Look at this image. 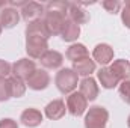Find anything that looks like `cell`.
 Returning a JSON list of instances; mask_svg holds the SVG:
<instances>
[{
  "instance_id": "484cf974",
  "label": "cell",
  "mask_w": 130,
  "mask_h": 128,
  "mask_svg": "<svg viewBox=\"0 0 130 128\" xmlns=\"http://www.w3.org/2000/svg\"><path fill=\"white\" fill-rule=\"evenodd\" d=\"M11 69H12L11 65L8 63L6 60H2L0 59V78H6L11 74Z\"/></svg>"
},
{
  "instance_id": "d6986e66",
  "label": "cell",
  "mask_w": 130,
  "mask_h": 128,
  "mask_svg": "<svg viewBox=\"0 0 130 128\" xmlns=\"http://www.w3.org/2000/svg\"><path fill=\"white\" fill-rule=\"evenodd\" d=\"M109 68L120 80H129L130 78V63L127 60H124V59L113 60V63Z\"/></svg>"
},
{
  "instance_id": "3957f363",
  "label": "cell",
  "mask_w": 130,
  "mask_h": 128,
  "mask_svg": "<svg viewBox=\"0 0 130 128\" xmlns=\"http://www.w3.org/2000/svg\"><path fill=\"white\" fill-rule=\"evenodd\" d=\"M65 12L61 11H52V9H45V14H44V23H45V27L50 33V36H56V35H61L62 32V27L65 24Z\"/></svg>"
},
{
  "instance_id": "7a4b0ae2",
  "label": "cell",
  "mask_w": 130,
  "mask_h": 128,
  "mask_svg": "<svg viewBox=\"0 0 130 128\" xmlns=\"http://www.w3.org/2000/svg\"><path fill=\"white\" fill-rule=\"evenodd\" d=\"M109 121V113L104 107L94 105L88 110L85 116V128H106Z\"/></svg>"
},
{
  "instance_id": "6da1fadb",
  "label": "cell",
  "mask_w": 130,
  "mask_h": 128,
  "mask_svg": "<svg viewBox=\"0 0 130 128\" xmlns=\"http://www.w3.org/2000/svg\"><path fill=\"white\" fill-rule=\"evenodd\" d=\"M55 83H56V88L59 89V92L71 94L77 88V74L71 68H62L56 74Z\"/></svg>"
},
{
  "instance_id": "603a6c76",
  "label": "cell",
  "mask_w": 130,
  "mask_h": 128,
  "mask_svg": "<svg viewBox=\"0 0 130 128\" xmlns=\"http://www.w3.org/2000/svg\"><path fill=\"white\" fill-rule=\"evenodd\" d=\"M9 98H12L9 80L8 78H0V101H8Z\"/></svg>"
},
{
  "instance_id": "f546056e",
  "label": "cell",
  "mask_w": 130,
  "mask_h": 128,
  "mask_svg": "<svg viewBox=\"0 0 130 128\" xmlns=\"http://www.w3.org/2000/svg\"><path fill=\"white\" fill-rule=\"evenodd\" d=\"M126 6H130V0H127V2H126Z\"/></svg>"
},
{
  "instance_id": "83f0119b",
  "label": "cell",
  "mask_w": 130,
  "mask_h": 128,
  "mask_svg": "<svg viewBox=\"0 0 130 128\" xmlns=\"http://www.w3.org/2000/svg\"><path fill=\"white\" fill-rule=\"evenodd\" d=\"M0 128H18V124L14 119L6 118V119H2L0 121Z\"/></svg>"
},
{
  "instance_id": "ffe728a7",
  "label": "cell",
  "mask_w": 130,
  "mask_h": 128,
  "mask_svg": "<svg viewBox=\"0 0 130 128\" xmlns=\"http://www.w3.org/2000/svg\"><path fill=\"white\" fill-rule=\"evenodd\" d=\"M79 35H80V26H77L71 20H65V24L62 27V32H61L62 39L67 42H73L79 38Z\"/></svg>"
},
{
  "instance_id": "e0dca14e",
  "label": "cell",
  "mask_w": 130,
  "mask_h": 128,
  "mask_svg": "<svg viewBox=\"0 0 130 128\" xmlns=\"http://www.w3.org/2000/svg\"><path fill=\"white\" fill-rule=\"evenodd\" d=\"M27 36H39V38H44V39H48L50 38V33L45 27V23L44 20H35L30 21L26 27V38Z\"/></svg>"
},
{
  "instance_id": "4dcf8cb0",
  "label": "cell",
  "mask_w": 130,
  "mask_h": 128,
  "mask_svg": "<svg viewBox=\"0 0 130 128\" xmlns=\"http://www.w3.org/2000/svg\"><path fill=\"white\" fill-rule=\"evenodd\" d=\"M0 35H2V24H0Z\"/></svg>"
},
{
  "instance_id": "8992f818",
  "label": "cell",
  "mask_w": 130,
  "mask_h": 128,
  "mask_svg": "<svg viewBox=\"0 0 130 128\" xmlns=\"http://www.w3.org/2000/svg\"><path fill=\"white\" fill-rule=\"evenodd\" d=\"M35 69H36L35 68V62L30 60V59H27V57H24V59L17 60L15 63L12 65L11 72H12L14 77H17V78H20V80L24 81V80H27L32 75Z\"/></svg>"
},
{
  "instance_id": "2e32d148",
  "label": "cell",
  "mask_w": 130,
  "mask_h": 128,
  "mask_svg": "<svg viewBox=\"0 0 130 128\" xmlns=\"http://www.w3.org/2000/svg\"><path fill=\"white\" fill-rule=\"evenodd\" d=\"M20 121L23 122V125L29 128H33V127H38L41 122H42V113L36 109H26L21 116H20Z\"/></svg>"
},
{
  "instance_id": "4316f807",
  "label": "cell",
  "mask_w": 130,
  "mask_h": 128,
  "mask_svg": "<svg viewBox=\"0 0 130 128\" xmlns=\"http://www.w3.org/2000/svg\"><path fill=\"white\" fill-rule=\"evenodd\" d=\"M121 20H123V23H124V26L130 29V6H126L124 5V8H123V11H121Z\"/></svg>"
},
{
  "instance_id": "277c9868",
  "label": "cell",
  "mask_w": 130,
  "mask_h": 128,
  "mask_svg": "<svg viewBox=\"0 0 130 128\" xmlns=\"http://www.w3.org/2000/svg\"><path fill=\"white\" fill-rule=\"evenodd\" d=\"M48 51L47 39L39 36H27L26 38V53L32 59H41Z\"/></svg>"
},
{
  "instance_id": "8fae6325",
  "label": "cell",
  "mask_w": 130,
  "mask_h": 128,
  "mask_svg": "<svg viewBox=\"0 0 130 128\" xmlns=\"http://www.w3.org/2000/svg\"><path fill=\"white\" fill-rule=\"evenodd\" d=\"M20 21V12L15 8H3L0 11V24L2 27L11 29L14 26H17Z\"/></svg>"
},
{
  "instance_id": "30bf717a",
  "label": "cell",
  "mask_w": 130,
  "mask_h": 128,
  "mask_svg": "<svg viewBox=\"0 0 130 128\" xmlns=\"http://www.w3.org/2000/svg\"><path fill=\"white\" fill-rule=\"evenodd\" d=\"M79 88H80L79 92L85 96L88 101H94L98 96V84L92 77H85V78L80 81Z\"/></svg>"
},
{
  "instance_id": "5bb4252c",
  "label": "cell",
  "mask_w": 130,
  "mask_h": 128,
  "mask_svg": "<svg viewBox=\"0 0 130 128\" xmlns=\"http://www.w3.org/2000/svg\"><path fill=\"white\" fill-rule=\"evenodd\" d=\"M41 63L44 68H48V69H56V68H61L64 63V56L56 51V50H48L41 59Z\"/></svg>"
},
{
  "instance_id": "cb8c5ba5",
  "label": "cell",
  "mask_w": 130,
  "mask_h": 128,
  "mask_svg": "<svg viewBox=\"0 0 130 128\" xmlns=\"http://www.w3.org/2000/svg\"><path fill=\"white\" fill-rule=\"evenodd\" d=\"M118 92H120V96L123 98L124 102L130 104V80H123L120 88H118Z\"/></svg>"
},
{
  "instance_id": "9a60e30c",
  "label": "cell",
  "mask_w": 130,
  "mask_h": 128,
  "mask_svg": "<svg viewBox=\"0 0 130 128\" xmlns=\"http://www.w3.org/2000/svg\"><path fill=\"white\" fill-rule=\"evenodd\" d=\"M98 81L101 83V86L104 89H113L118 83H120V78L110 71V68H100V71L97 72Z\"/></svg>"
},
{
  "instance_id": "7c38bea8",
  "label": "cell",
  "mask_w": 130,
  "mask_h": 128,
  "mask_svg": "<svg viewBox=\"0 0 130 128\" xmlns=\"http://www.w3.org/2000/svg\"><path fill=\"white\" fill-rule=\"evenodd\" d=\"M92 56H94V60L100 65H107L113 59V48L107 44H98L92 51Z\"/></svg>"
},
{
  "instance_id": "f1b7e54d",
  "label": "cell",
  "mask_w": 130,
  "mask_h": 128,
  "mask_svg": "<svg viewBox=\"0 0 130 128\" xmlns=\"http://www.w3.org/2000/svg\"><path fill=\"white\" fill-rule=\"evenodd\" d=\"M127 127L130 128V115H129V118H127Z\"/></svg>"
},
{
  "instance_id": "d4e9b609",
  "label": "cell",
  "mask_w": 130,
  "mask_h": 128,
  "mask_svg": "<svg viewBox=\"0 0 130 128\" xmlns=\"http://www.w3.org/2000/svg\"><path fill=\"white\" fill-rule=\"evenodd\" d=\"M101 6H103L107 12H110V14H117V12L121 9V3H120L118 0H104V2L101 3Z\"/></svg>"
},
{
  "instance_id": "5b68a950",
  "label": "cell",
  "mask_w": 130,
  "mask_h": 128,
  "mask_svg": "<svg viewBox=\"0 0 130 128\" xmlns=\"http://www.w3.org/2000/svg\"><path fill=\"white\" fill-rule=\"evenodd\" d=\"M88 107V99L80 92H71L67 96V110L73 116H82Z\"/></svg>"
},
{
  "instance_id": "ba28073f",
  "label": "cell",
  "mask_w": 130,
  "mask_h": 128,
  "mask_svg": "<svg viewBox=\"0 0 130 128\" xmlns=\"http://www.w3.org/2000/svg\"><path fill=\"white\" fill-rule=\"evenodd\" d=\"M20 12H21V17L27 23H30L35 20H41L42 14H45V6L36 2H26V5L21 8Z\"/></svg>"
},
{
  "instance_id": "9c48e42d",
  "label": "cell",
  "mask_w": 130,
  "mask_h": 128,
  "mask_svg": "<svg viewBox=\"0 0 130 128\" xmlns=\"http://www.w3.org/2000/svg\"><path fill=\"white\" fill-rule=\"evenodd\" d=\"M68 14H70V20L77 26L86 24L89 21V14L82 8L80 3H68Z\"/></svg>"
},
{
  "instance_id": "7402d4cb",
  "label": "cell",
  "mask_w": 130,
  "mask_h": 128,
  "mask_svg": "<svg viewBox=\"0 0 130 128\" xmlns=\"http://www.w3.org/2000/svg\"><path fill=\"white\" fill-rule=\"evenodd\" d=\"M9 80V86H11V94L14 98H20V96H23L26 94V88H27V84L23 81V80H20V78H17V77H9L8 78Z\"/></svg>"
},
{
  "instance_id": "44dd1931",
  "label": "cell",
  "mask_w": 130,
  "mask_h": 128,
  "mask_svg": "<svg viewBox=\"0 0 130 128\" xmlns=\"http://www.w3.org/2000/svg\"><path fill=\"white\" fill-rule=\"evenodd\" d=\"M65 56H67L68 60H71V62L74 63V62H77V60H80V59L88 57V48H86L83 44H73V45L68 47Z\"/></svg>"
},
{
  "instance_id": "ac0fdd59",
  "label": "cell",
  "mask_w": 130,
  "mask_h": 128,
  "mask_svg": "<svg viewBox=\"0 0 130 128\" xmlns=\"http://www.w3.org/2000/svg\"><path fill=\"white\" fill-rule=\"evenodd\" d=\"M73 71L77 74V75H83V77H88L91 75L94 71H95V62L89 57H85V59H80L77 62L73 63Z\"/></svg>"
},
{
  "instance_id": "52a82bcc",
  "label": "cell",
  "mask_w": 130,
  "mask_h": 128,
  "mask_svg": "<svg viewBox=\"0 0 130 128\" xmlns=\"http://www.w3.org/2000/svg\"><path fill=\"white\" fill-rule=\"evenodd\" d=\"M26 84L32 91H44L50 84V75L44 69H35L33 74L26 80Z\"/></svg>"
},
{
  "instance_id": "4fadbf2b",
  "label": "cell",
  "mask_w": 130,
  "mask_h": 128,
  "mask_svg": "<svg viewBox=\"0 0 130 128\" xmlns=\"http://www.w3.org/2000/svg\"><path fill=\"white\" fill-rule=\"evenodd\" d=\"M45 116L48 118V119H52V121H58V119H61L62 116L65 115V112H67V109H65V102L62 99H53L52 102H48L47 105H45Z\"/></svg>"
}]
</instances>
